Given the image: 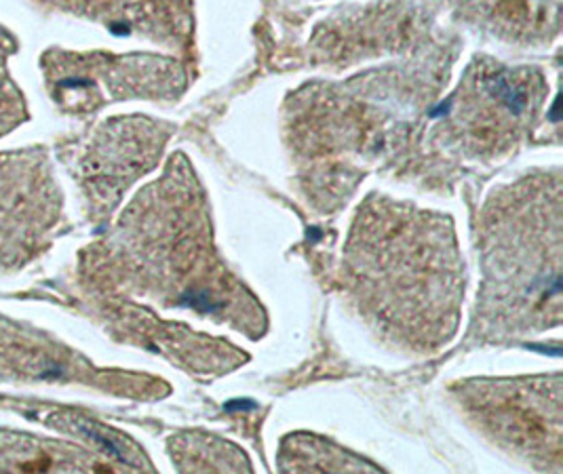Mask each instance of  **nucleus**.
Segmentation results:
<instances>
[{
  "instance_id": "obj_4",
  "label": "nucleus",
  "mask_w": 563,
  "mask_h": 474,
  "mask_svg": "<svg viewBox=\"0 0 563 474\" xmlns=\"http://www.w3.org/2000/svg\"><path fill=\"white\" fill-rule=\"evenodd\" d=\"M473 15L505 34L530 36L549 22V7L542 0H464Z\"/></svg>"
},
{
  "instance_id": "obj_2",
  "label": "nucleus",
  "mask_w": 563,
  "mask_h": 474,
  "mask_svg": "<svg viewBox=\"0 0 563 474\" xmlns=\"http://www.w3.org/2000/svg\"><path fill=\"white\" fill-rule=\"evenodd\" d=\"M494 218L487 276L496 300L523 304L526 327L532 317L560 319V181L523 184ZM494 300V301H496Z\"/></svg>"
},
{
  "instance_id": "obj_3",
  "label": "nucleus",
  "mask_w": 563,
  "mask_h": 474,
  "mask_svg": "<svg viewBox=\"0 0 563 474\" xmlns=\"http://www.w3.org/2000/svg\"><path fill=\"white\" fill-rule=\"evenodd\" d=\"M542 93L544 85L534 70L479 64L468 73L454 117L464 144L473 152L505 148L532 119Z\"/></svg>"
},
{
  "instance_id": "obj_5",
  "label": "nucleus",
  "mask_w": 563,
  "mask_h": 474,
  "mask_svg": "<svg viewBox=\"0 0 563 474\" xmlns=\"http://www.w3.org/2000/svg\"><path fill=\"white\" fill-rule=\"evenodd\" d=\"M496 428L498 432L521 445H542L544 441L560 443V418H551L538 405H512L509 393L496 405Z\"/></svg>"
},
{
  "instance_id": "obj_1",
  "label": "nucleus",
  "mask_w": 563,
  "mask_h": 474,
  "mask_svg": "<svg viewBox=\"0 0 563 474\" xmlns=\"http://www.w3.org/2000/svg\"><path fill=\"white\" fill-rule=\"evenodd\" d=\"M349 253L357 291L380 283V287L361 294V300L383 321L397 300L390 323L399 321L406 340H410L413 287L445 323L454 327L452 315L433 301L454 310L459 291L454 239L441 220L397 205H369L365 216H358Z\"/></svg>"
}]
</instances>
